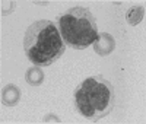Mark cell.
I'll list each match as a JSON object with an SVG mask.
<instances>
[{"mask_svg": "<svg viewBox=\"0 0 146 124\" xmlns=\"http://www.w3.org/2000/svg\"><path fill=\"white\" fill-rule=\"evenodd\" d=\"M23 50L35 66H50L63 56L66 47L53 21H36L27 29Z\"/></svg>", "mask_w": 146, "mask_h": 124, "instance_id": "1", "label": "cell"}, {"mask_svg": "<svg viewBox=\"0 0 146 124\" xmlns=\"http://www.w3.org/2000/svg\"><path fill=\"white\" fill-rule=\"evenodd\" d=\"M73 98L78 111L91 121H96L108 115L115 105L113 83L100 74L86 78L80 82Z\"/></svg>", "mask_w": 146, "mask_h": 124, "instance_id": "2", "label": "cell"}, {"mask_svg": "<svg viewBox=\"0 0 146 124\" xmlns=\"http://www.w3.org/2000/svg\"><path fill=\"white\" fill-rule=\"evenodd\" d=\"M58 31L63 41L75 50H85L98 38V27L91 10L75 6L58 16Z\"/></svg>", "mask_w": 146, "mask_h": 124, "instance_id": "3", "label": "cell"}]
</instances>
